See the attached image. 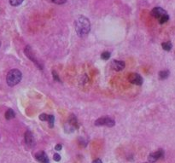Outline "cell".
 <instances>
[{
    "mask_svg": "<svg viewBox=\"0 0 175 163\" xmlns=\"http://www.w3.org/2000/svg\"><path fill=\"white\" fill-rule=\"evenodd\" d=\"M74 28L78 36L80 38H85L89 34V32L91 31L90 21L86 16H78L74 21Z\"/></svg>",
    "mask_w": 175,
    "mask_h": 163,
    "instance_id": "cell-1",
    "label": "cell"
},
{
    "mask_svg": "<svg viewBox=\"0 0 175 163\" xmlns=\"http://www.w3.org/2000/svg\"><path fill=\"white\" fill-rule=\"evenodd\" d=\"M21 78H22L21 72L19 71L18 69H12L7 74L6 78L7 84L10 86H15L21 80Z\"/></svg>",
    "mask_w": 175,
    "mask_h": 163,
    "instance_id": "cell-2",
    "label": "cell"
},
{
    "mask_svg": "<svg viewBox=\"0 0 175 163\" xmlns=\"http://www.w3.org/2000/svg\"><path fill=\"white\" fill-rule=\"evenodd\" d=\"M151 15L155 18L158 19L161 24L166 23L167 21L169 20V16L167 15V11L161 7H155L151 11Z\"/></svg>",
    "mask_w": 175,
    "mask_h": 163,
    "instance_id": "cell-3",
    "label": "cell"
},
{
    "mask_svg": "<svg viewBox=\"0 0 175 163\" xmlns=\"http://www.w3.org/2000/svg\"><path fill=\"white\" fill-rule=\"evenodd\" d=\"M95 126L97 127H102V126H105V127H112L116 125V121L111 118L108 117V116H104V117H101L99 119H97L95 121Z\"/></svg>",
    "mask_w": 175,
    "mask_h": 163,
    "instance_id": "cell-4",
    "label": "cell"
},
{
    "mask_svg": "<svg viewBox=\"0 0 175 163\" xmlns=\"http://www.w3.org/2000/svg\"><path fill=\"white\" fill-rule=\"evenodd\" d=\"M66 126H68V127L65 128L66 132H73L74 131H75L76 129L79 128L80 125H79L78 121H77V119H76L75 116L72 115V116L69 117V119H68V122L66 124Z\"/></svg>",
    "mask_w": 175,
    "mask_h": 163,
    "instance_id": "cell-5",
    "label": "cell"
},
{
    "mask_svg": "<svg viewBox=\"0 0 175 163\" xmlns=\"http://www.w3.org/2000/svg\"><path fill=\"white\" fill-rule=\"evenodd\" d=\"M164 155H165V153H164L163 150H162V149H160V150H156L155 152L150 153V154L149 155V156H148V161H149V162L155 163L158 160L163 158Z\"/></svg>",
    "mask_w": 175,
    "mask_h": 163,
    "instance_id": "cell-6",
    "label": "cell"
},
{
    "mask_svg": "<svg viewBox=\"0 0 175 163\" xmlns=\"http://www.w3.org/2000/svg\"><path fill=\"white\" fill-rule=\"evenodd\" d=\"M25 54H26V56H28L29 59L32 61V63H35V65L38 67V68H40V69H43V66L40 64V63L38 61V60L36 59L35 56H34V55H33V53H32V49L30 48V46H27V47L25 48Z\"/></svg>",
    "mask_w": 175,
    "mask_h": 163,
    "instance_id": "cell-7",
    "label": "cell"
},
{
    "mask_svg": "<svg viewBox=\"0 0 175 163\" xmlns=\"http://www.w3.org/2000/svg\"><path fill=\"white\" fill-rule=\"evenodd\" d=\"M128 80L131 84H134V85H141L143 81V78L139 74H136V73L130 74L129 76H128Z\"/></svg>",
    "mask_w": 175,
    "mask_h": 163,
    "instance_id": "cell-8",
    "label": "cell"
},
{
    "mask_svg": "<svg viewBox=\"0 0 175 163\" xmlns=\"http://www.w3.org/2000/svg\"><path fill=\"white\" fill-rule=\"evenodd\" d=\"M25 143L29 148H32L35 146V140L33 138L32 133L30 131H27L25 132Z\"/></svg>",
    "mask_w": 175,
    "mask_h": 163,
    "instance_id": "cell-9",
    "label": "cell"
},
{
    "mask_svg": "<svg viewBox=\"0 0 175 163\" xmlns=\"http://www.w3.org/2000/svg\"><path fill=\"white\" fill-rule=\"evenodd\" d=\"M126 64L124 63L123 61H117V60H113L110 63V67L113 70L115 71H122L124 68H125Z\"/></svg>",
    "mask_w": 175,
    "mask_h": 163,
    "instance_id": "cell-10",
    "label": "cell"
},
{
    "mask_svg": "<svg viewBox=\"0 0 175 163\" xmlns=\"http://www.w3.org/2000/svg\"><path fill=\"white\" fill-rule=\"evenodd\" d=\"M34 157L40 163H50V160L48 158L47 154L44 151L37 152L34 155Z\"/></svg>",
    "mask_w": 175,
    "mask_h": 163,
    "instance_id": "cell-11",
    "label": "cell"
},
{
    "mask_svg": "<svg viewBox=\"0 0 175 163\" xmlns=\"http://www.w3.org/2000/svg\"><path fill=\"white\" fill-rule=\"evenodd\" d=\"M15 116H16V114H15V112L13 111V109H11V108H9L8 110L6 111V113H5V118H6V119H13V118H15Z\"/></svg>",
    "mask_w": 175,
    "mask_h": 163,
    "instance_id": "cell-12",
    "label": "cell"
},
{
    "mask_svg": "<svg viewBox=\"0 0 175 163\" xmlns=\"http://www.w3.org/2000/svg\"><path fill=\"white\" fill-rule=\"evenodd\" d=\"M162 47L164 51H171L172 48H173V44H172L170 41H167V42H164V43L162 44Z\"/></svg>",
    "mask_w": 175,
    "mask_h": 163,
    "instance_id": "cell-13",
    "label": "cell"
},
{
    "mask_svg": "<svg viewBox=\"0 0 175 163\" xmlns=\"http://www.w3.org/2000/svg\"><path fill=\"white\" fill-rule=\"evenodd\" d=\"M169 76V71L168 70H163L159 73V78L160 80H166Z\"/></svg>",
    "mask_w": 175,
    "mask_h": 163,
    "instance_id": "cell-14",
    "label": "cell"
},
{
    "mask_svg": "<svg viewBox=\"0 0 175 163\" xmlns=\"http://www.w3.org/2000/svg\"><path fill=\"white\" fill-rule=\"evenodd\" d=\"M47 121L49 122V127H54V121H55V117H54V116H48Z\"/></svg>",
    "mask_w": 175,
    "mask_h": 163,
    "instance_id": "cell-15",
    "label": "cell"
},
{
    "mask_svg": "<svg viewBox=\"0 0 175 163\" xmlns=\"http://www.w3.org/2000/svg\"><path fill=\"white\" fill-rule=\"evenodd\" d=\"M23 0H10V3L12 6H18L22 4Z\"/></svg>",
    "mask_w": 175,
    "mask_h": 163,
    "instance_id": "cell-16",
    "label": "cell"
},
{
    "mask_svg": "<svg viewBox=\"0 0 175 163\" xmlns=\"http://www.w3.org/2000/svg\"><path fill=\"white\" fill-rule=\"evenodd\" d=\"M109 57H110V53L108 51H105L104 53H102V55H101V58L104 61H107V60L109 59Z\"/></svg>",
    "mask_w": 175,
    "mask_h": 163,
    "instance_id": "cell-17",
    "label": "cell"
},
{
    "mask_svg": "<svg viewBox=\"0 0 175 163\" xmlns=\"http://www.w3.org/2000/svg\"><path fill=\"white\" fill-rule=\"evenodd\" d=\"M52 76H53V80H56L57 82H60L61 80L59 79V76L57 74V73L56 71H52Z\"/></svg>",
    "mask_w": 175,
    "mask_h": 163,
    "instance_id": "cell-18",
    "label": "cell"
},
{
    "mask_svg": "<svg viewBox=\"0 0 175 163\" xmlns=\"http://www.w3.org/2000/svg\"><path fill=\"white\" fill-rule=\"evenodd\" d=\"M40 119L42 120V121H47L48 119V115H45V114H41L40 116Z\"/></svg>",
    "mask_w": 175,
    "mask_h": 163,
    "instance_id": "cell-19",
    "label": "cell"
},
{
    "mask_svg": "<svg viewBox=\"0 0 175 163\" xmlns=\"http://www.w3.org/2000/svg\"><path fill=\"white\" fill-rule=\"evenodd\" d=\"M53 159H54V161H61V155H59V154H57V153H56V154H54V155H53Z\"/></svg>",
    "mask_w": 175,
    "mask_h": 163,
    "instance_id": "cell-20",
    "label": "cell"
},
{
    "mask_svg": "<svg viewBox=\"0 0 175 163\" xmlns=\"http://www.w3.org/2000/svg\"><path fill=\"white\" fill-rule=\"evenodd\" d=\"M66 1L67 0H52V2L56 4H63L64 3H66Z\"/></svg>",
    "mask_w": 175,
    "mask_h": 163,
    "instance_id": "cell-21",
    "label": "cell"
},
{
    "mask_svg": "<svg viewBox=\"0 0 175 163\" xmlns=\"http://www.w3.org/2000/svg\"><path fill=\"white\" fill-rule=\"evenodd\" d=\"M62 149H63V145H62L61 143H58V144H56V146H55V150H56V151L62 150Z\"/></svg>",
    "mask_w": 175,
    "mask_h": 163,
    "instance_id": "cell-22",
    "label": "cell"
},
{
    "mask_svg": "<svg viewBox=\"0 0 175 163\" xmlns=\"http://www.w3.org/2000/svg\"><path fill=\"white\" fill-rule=\"evenodd\" d=\"M92 163H103V161L100 159H96L92 161Z\"/></svg>",
    "mask_w": 175,
    "mask_h": 163,
    "instance_id": "cell-23",
    "label": "cell"
},
{
    "mask_svg": "<svg viewBox=\"0 0 175 163\" xmlns=\"http://www.w3.org/2000/svg\"><path fill=\"white\" fill-rule=\"evenodd\" d=\"M0 46H1V41H0Z\"/></svg>",
    "mask_w": 175,
    "mask_h": 163,
    "instance_id": "cell-24",
    "label": "cell"
},
{
    "mask_svg": "<svg viewBox=\"0 0 175 163\" xmlns=\"http://www.w3.org/2000/svg\"><path fill=\"white\" fill-rule=\"evenodd\" d=\"M143 163H150V162H143Z\"/></svg>",
    "mask_w": 175,
    "mask_h": 163,
    "instance_id": "cell-25",
    "label": "cell"
}]
</instances>
